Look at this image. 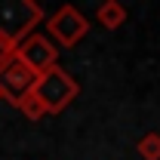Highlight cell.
<instances>
[{"instance_id":"obj_1","label":"cell","mask_w":160,"mask_h":160,"mask_svg":"<svg viewBox=\"0 0 160 160\" xmlns=\"http://www.w3.org/2000/svg\"><path fill=\"white\" fill-rule=\"evenodd\" d=\"M34 92H37L40 99H43V105H46V111L49 114H62L71 102L77 99L80 92V83L65 68H49V71H43L37 77V83H34Z\"/></svg>"},{"instance_id":"obj_2","label":"cell","mask_w":160,"mask_h":160,"mask_svg":"<svg viewBox=\"0 0 160 160\" xmlns=\"http://www.w3.org/2000/svg\"><path fill=\"white\" fill-rule=\"evenodd\" d=\"M86 31H89V19L80 12L77 6H71V3L59 6V9L46 19V37L52 40L56 46H62V49L77 46L80 40L86 37Z\"/></svg>"},{"instance_id":"obj_3","label":"cell","mask_w":160,"mask_h":160,"mask_svg":"<svg viewBox=\"0 0 160 160\" xmlns=\"http://www.w3.org/2000/svg\"><path fill=\"white\" fill-rule=\"evenodd\" d=\"M43 22V9H40L34 0H12V3H0V31L16 37L22 43L25 37L34 34Z\"/></svg>"},{"instance_id":"obj_4","label":"cell","mask_w":160,"mask_h":160,"mask_svg":"<svg viewBox=\"0 0 160 160\" xmlns=\"http://www.w3.org/2000/svg\"><path fill=\"white\" fill-rule=\"evenodd\" d=\"M19 59L40 77L43 71L59 65V46L49 37H43V34H31V37H25L19 43Z\"/></svg>"},{"instance_id":"obj_5","label":"cell","mask_w":160,"mask_h":160,"mask_svg":"<svg viewBox=\"0 0 160 160\" xmlns=\"http://www.w3.org/2000/svg\"><path fill=\"white\" fill-rule=\"evenodd\" d=\"M34 83H37V74L25 65V62L16 56V59L9 62V65H3L0 68V86H3V99H9V105L16 108V102L25 96V92H31L34 89Z\"/></svg>"},{"instance_id":"obj_6","label":"cell","mask_w":160,"mask_h":160,"mask_svg":"<svg viewBox=\"0 0 160 160\" xmlns=\"http://www.w3.org/2000/svg\"><path fill=\"white\" fill-rule=\"evenodd\" d=\"M96 22H99L102 28H108V31H117L120 25L126 22V6L117 3V0H105L99 9H96Z\"/></svg>"},{"instance_id":"obj_7","label":"cell","mask_w":160,"mask_h":160,"mask_svg":"<svg viewBox=\"0 0 160 160\" xmlns=\"http://www.w3.org/2000/svg\"><path fill=\"white\" fill-rule=\"evenodd\" d=\"M16 111H19L22 117H28V120H43L49 111H46V105H43V99H40L37 92L31 89V92H25L19 102H16Z\"/></svg>"},{"instance_id":"obj_8","label":"cell","mask_w":160,"mask_h":160,"mask_svg":"<svg viewBox=\"0 0 160 160\" xmlns=\"http://www.w3.org/2000/svg\"><path fill=\"white\" fill-rule=\"evenodd\" d=\"M136 151H139L142 160H160V132H148V136H142L139 145H136Z\"/></svg>"},{"instance_id":"obj_9","label":"cell","mask_w":160,"mask_h":160,"mask_svg":"<svg viewBox=\"0 0 160 160\" xmlns=\"http://www.w3.org/2000/svg\"><path fill=\"white\" fill-rule=\"evenodd\" d=\"M16 56H19V40L0 31V68H3V65H9Z\"/></svg>"},{"instance_id":"obj_10","label":"cell","mask_w":160,"mask_h":160,"mask_svg":"<svg viewBox=\"0 0 160 160\" xmlns=\"http://www.w3.org/2000/svg\"><path fill=\"white\" fill-rule=\"evenodd\" d=\"M0 99H3V86H0Z\"/></svg>"}]
</instances>
